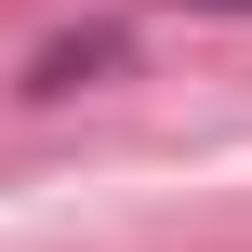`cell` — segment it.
I'll return each instance as SVG.
<instances>
[{
	"mask_svg": "<svg viewBox=\"0 0 252 252\" xmlns=\"http://www.w3.org/2000/svg\"><path fill=\"white\" fill-rule=\"evenodd\" d=\"M93 66H120V27H80V40H53V53L27 66V93H80Z\"/></svg>",
	"mask_w": 252,
	"mask_h": 252,
	"instance_id": "1",
	"label": "cell"
},
{
	"mask_svg": "<svg viewBox=\"0 0 252 252\" xmlns=\"http://www.w3.org/2000/svg\"><path fill=\"white\" fill-rule=\"evenodd\" d=\"M173 13H252V0H173Z\"/></svg>",
	"mask_w": 252,
	"mask_h": 252,
	"instance_id": "2",
	"label": "cell"
}]
</instances>
